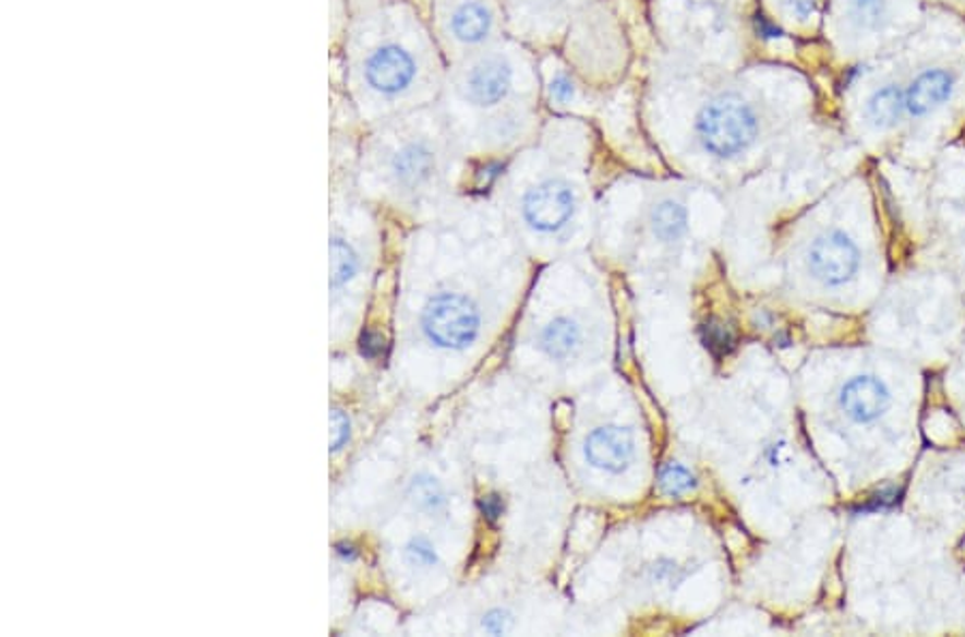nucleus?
<instances>
[{
    "label": "nucleus",
    "instance_id": "nucleus-1",
    "mask_svg": "<svg viewBox=\"0 0 965 637\" xmlns=\"http://www.w3.org/2000/svg\"><path fill=\"white\" fill-rule=\"evenodd\" d=\"M434 52L417 24L399 9H376L348 33V82L367 115H399L427 93Z\"/></svg>",
    "mask_w": 965,
    "mask_h": 637
},
{
    "label": "nucleus",
    "instance_id": "nucleus-2",
    "mask_svg": "<svg viewBox=\"0 0 965 637\" xmlns=\"http://www.w3.org/2000/svg\"><path fill=\"white\" fill-rule=\"evenodd\" d=\"M450 121H477L479 135L511 142L530 121V108L515 97L519 67L498 46L474 52L450 69Z\"/></svg>",
    "mask_w": 965,
    "mask_h": 637
},
{
    "label": "nucleus",
    "instance_id": "nucleus-3",
    "mask_svg": "<svg viewBox=\"0 0 965 637\" xmlns=\"http://www.w3.org/2000/svg\"><path fill=\"white\" fill-rule=\"evenodd\" d=\"M760 135V115L738 93H716L698 108L693 137L700 148L716 159L743 155Z\"/></svg>",
    "mask_w": 965,
    "mask_h": 637
},
{
    "label": "nucleus",
    "instance_id": "nucleus-4",
    "mask_svg": "<svg viewBox=\"0 0 965 637\" xmlns=\"http://www.w3.org/2000/svg\"><path fill=\"white\" fill-rule=\"evenodd\" d=\"M434 33L453 63L496 46L500 13L496 0H434Z\"/></svg>",
    "mask_w": 965,
    "mask_h": 637
},
{
    "label": "nucleus",
    "instance_id": "nucleus-5",
    "mask_svg": "<svg viewBox=\"0 0 965 637\" xmlns=\"http://www.w3.org/2000/svg\"><path fill=\"white\" fill-rule=\"evenodd\" d=\"M388 140L386 170L393 185L406 193L427 188L441 166L438 140L423 129H412V125L393 133Z\"/></svg>",
    "mask_w": 965,
    "mask_h": 637
},
{
    "label": "nucleus",
    "instance_id": "nucleus-6",
    "mask_svg": "<svg viewBox=\"0 0 965 637\" xmlns=\"http://www.w3.org/2000/svg\"><path fill=\"white\" fill-rule=\"evenodd\" d=\"M421 328L425 337L445 350H463L479 337V308L463 295L443 292L430 299L423 310Z\"/></svg>",
    "mask_w": 965,
    "mask_h": 637
},
{
    "label": "nucleus",
    "instance_id": "nucleus-7",
    "mask_svg": "<svg viewBox=\"0 0 965 637\" xmlns=\"http://www.w3.org/2000/svg\"><path fill=\"white\" fill-rule=\"evenodd\" d=\"M578 195L567 179L550 177L521 197V217L539 235H558L576 217Z\"/></svg>",
    "mask_w": 965,
    "mask_h": 637
},
{
    "label": "nucleus",
    "instance_id": "nucleus-8",
    "mask_svg": "<svg viewBox=\"0 0 965 637\" xmlns=\"http://www.w3.org/2000/svg\"><path fill=\"white\" fill-rule=\"evenodd\" d=\"M638 455V443L631 430L620 425H605L596 428L588 434L583 443V457L586 461L610 474H618L627 470Z\"/></svg>",
    "mask_w": 965,
    "mask_h": 637
},
{
    "label": "nucleus",
    "instance_id": "nucleus-9",
    "mask_svg": "<svg viewBox=\"0 0 965 637\" xmlns=\"http://www.w3.org/2000/svg\"><path fill=\"white\" fill-rule=\"evenodd\" d=\"M809 268L816 279L841 286L858 268V250L843 232H829L818 237L809 250Z\"/></svg>",
    "mask_w": 965,
    "mask_h": 637
},
{
    "label": "nucleus",
    "instance_id": "nucleus-10",
    "mask_svg": "<svg viewBox=\"0 0 965 637\" xmlns=\"http://www.w3.org/2000/svg\"><path fill=\"white\" fill-rule=\"evenodd\" d=\"M839 404L849 419H854L858 423H869L886 412V408L891 404V395H889V388L878 378L858 376V378H852L841 388Z\"/></svg>",
    "mask_w": 965,
    "mask_h": 637
},
{
    "label": "nucleus",
    "instance_id": "nucleus-11",
    "mask_svg": "<svg viewBox=\"0 0 965 637\" xmlns=\"http://www.w3.org/2000/svg\"><path fill=\"white\" fill-rule=\"evenodd\" d=\"M955 91V77L944 69H927L914 77L905 91V110L912 117H927L944 106Z\"/></svg>",
    "mask_w": 965,
    "mask_h": 637
},
{
    "label": "nucleus",
    "instance_id": "nucleus-12",
    "mask_svg": "<svg viewBox=\"0 0 965 637\" xmlns=\"http://www.w3.org/2000/svg\"><path fill=\"white\" fill-rule=\"evenodd\" d=\"M583 330L569 316H558L545 324L539 333V348L554 361H567L581 348Z\"/></svg>",
    "mask_w": 965,
    "mask_h": 637
},
{
    "label": "nucleus",
    "instance_id": "nucleus-13",
    "mask_svg": "<svg viewBox=\"0 0 965 637\" xmlns=\"http://www.w3.org/2000/svg\"><path fill=\"white\" fill-rule=\"evenodd\" d=\"M905 112V93L895 84L878 88L867 101V117L876 128H895Z\"/></svg>",
    "mask_w": 965,
    "mask_h": 637
},
{
    "label": "nucleus",
    "instance_id": "nucleus-14",
    "mask_svg": "<svg viewBox=\"0 0 965 637\" xmlns=\"http://www.w3.org/2000/svg\"><path fill=\"white\" fill-rule=\"evenodd\" d=\"M652 232L665 243L678 241L687 232V211L676 200H661L650 215Z\"/></svg>",
    "mask_w": 965,
    "mask_h": 637
},
{
    "label": "nucleus",
    "instance_id": "nucleus-15",
    "mask_svg": "<svg viewBox=\"0 0 965 637\" xmlns=\"http://www.w3.org/2000/svg\"><path fill=\"white\" fill-rule=\"evenodd\" d=\"M359 271V255L341 237L330 239V286L341 288Z\"/></svg>",
    "mask_w": 965,
    "mask_h": 637
},
{
    "label": "nucleus",
    "instance_id": "nucleus-16",
    "mask_svg": "<svg viewBox=\"0 0 965 637\" xmlns=\"http://www.w3.org/2000/svg\"><path fill=\"white\" fill-rule=\"evenodd\" d=\"M410 501L414 503L417 509L425 510L430 515L441 513L447 507V496L441 488V483L434 477L427 474H419L412 483H410Z\"/></svg>",
    "mask_w": 965,
    "mask_h": 637
},
{
    "label": "nucleus",
    "instance_id": "nucleus-17",
    "mask_svg": "<svg viewBox=\"0 0 965 637\" xmlns=\"http://www.w3.org/2000/svg\"><path fill=\"white\" fill-rule=\"evenodd\" d=\"M696 488H698L696 474L689 468L680 466V464H674V461L665 464L661 468V472H659V490L665 496L680 498V496L691 494Z\"/></svg>",
    "mask_w": 965,
    "mask_h": 637
},
{
    "label": "nucleus",
    "instance_id": "nucleus-18",
    "mask_svg": "<svg viewBox=\"0 0 965 637\" xmlns=\"http://www.w3.org/2000/svg\"><path fill=\"white\" fill-rule=\"evenodd\" d=\"M702 339L707 344L708 350L716 357L727 354L734 348V333L729 326H725L723 322H708L702 326Z\"/></svg>",
    "mask_w": 965,
    "mask_h": 637
},
{
    "label": "nucleus",
    "instance_id": "nucleus-19",
    "mask_svg": "<svg viewBox=\"0 0 965 637\" xmlns=\"http://www.w3.org/2000/svg\"><path fill=\"white\" fill-rule=\"evenodd\" d=\"M403 556L408 565L417 569H432L438 563V554L425 537H412L403 550Z\"/></svg>",
    "mask_w": 965,
    "mask_h": 637
},
{
    "label": "nucleus",
    "instance_id": "nucleus-20",
    "mask_svg": "<svg viewBox=\"0 0 965 637\" xmlns=\"http://www.w3.org/2000/svg\"><path fill=\"white\" fill-rule=\"evenodd\" d=\"M849 9L858 26L863 28H876L886 15V2L884 0H849Z\"/></svg>",
    "mask_w": 965,
    "mask_h": 637
},
{
    "label": "nucleus",
    "instance_id": "nucleus-21",
    "mask_svg": "<svg viewBox=\"0 0 965 637\" xmlns=\"http://www.w3.org/2000/svg\"><path fill=\"white\" fill-rule=\"evenodd\" d=\"M687 577L685 567H680L674 561H656L646 569V579L650 584H659V586H674L678 581H683Z\"/></svg>",
    "mask_w": 965,
    "mask_h": 637
},
{
    "label": "nucleus",
    "instance_id": "nucleus-22",
    "mask_svg": "<svg viewBox=\"0 0 965 637\" xmlns=\"http://www.w3.org/2000/svg\"><path fill=\"white\" fill-rule=\"evenodd\" d=\"M350 438V421L341 410L330 412V450L337 453Z\"/></svg>",
    "mask_w": 965,
    "mask_h": 637
},
{
    "label": "nucleus",
    "instance_id": "nucleus-23",
    "mask_svg": "<svg viewBox=\"0 0 965 637\" xmlns=\"http://www.w3.org/2000/svg\"><path fill=\"white\" fill-rule=\"evenodd\" d=\"M359 350H361V354H363L365 359H376V357H381L383 350H385V337H383L381 333L367 328V330L361 333Z\"/></svg>",
    "mask_w": 965,
    "mask_h": 637
},
{
    "label": "nucleus",
    "instance_id": "nucleus-24",
    "mask_svg": "<svg viewBox=\"0 0 965 637\" xmlns=\"http://www.w3.org/2000/svg\"><path fill=\"white\" fill-rule=\"evenodd\" d=\"M509 623H511V618H509L507 612L492 610L483 618V629L490 632V634H505L509 629Z\"/></svg>",
    "mask_w": 965,
    "mask_h": 637
},
{
    "label": "nucleus",
    "instance_id": "nucleus-25",
    "mask_svg": "<svg viewBox=\"0 0 965 637\" xmlns=\"http://www.w3.org/2000/svg\"><path fill=\"white\" fill-rule=\"evenodd\" d=\"M481 510H483V515L487 517V519H498L500 515H503V510H505V503L500 501V496H496V494H492V496H485L483 501H481Z\"/></svg>",
    "mask_w": 965,
    "mask_h": 637
},
{
    "label": "nucleus",
    "instance_id": "nucleus-26",
    "mask_svg": "<svg viewBox=\"0 0 965 637\" xmlns=\"http://www.w3.org/2000/svg\"><path fill=\"white\" fill-rule=\"evenodd\" d=\"M335 552H337L343 561H354V558H357V550H354V545H352V543H346V541L337 543V545H335Z\"/></svg>",
    "mask_w": 965,
    "mask_h": 637
}]
</instances>
